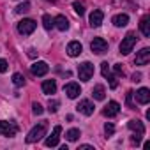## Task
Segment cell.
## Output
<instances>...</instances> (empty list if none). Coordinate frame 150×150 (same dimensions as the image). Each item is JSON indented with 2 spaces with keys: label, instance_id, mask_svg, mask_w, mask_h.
<instances>
[{
  "label": "cell",
  "instance_id": "3957f363",
  "mask_svg": "<svg viewBox=\"0 0 150 150\" xmlns=\"http://www.w3.org/2000/svg\"><path fill=\"white\" fill-rule=\"evenodd\" d=\"M78 76L81 81H88L92 76H94V65L90 62H83L80 67H78Z\"/></svg>",
  "mask_w": 150,
  "mask_h": 150
},
{
  "label": "cell",
  "instance_id": "8d00e7d4",
  "mask_svg": "<svg viewBox=\"0 0 150 150\" xmlns=\"http://www.w3.org/2000/svg\"><path fill=\"white\" fill-rule=\"evenodd\" d=\"M28 55L30 57H35V50H28Z\"/></svg>",
  "mask_w": 150,
  "mask_h": 150
},
{
  "label": "cell",
  "instance_id": "83f0119b",
  "mask_svg": "<svg viewBox=\"0 0 150 150\" xmlns=\"http://www.w3.org/2000/svg\"><path fill=\"white\" fill-rule=\"evenodd\" d=\"M58 106H60V103H58V101H55V99H53V101H50V104H48V110H50V111H51V113H55V111H57V110H58Z\"/></svg>",
  "mask_w": 150,
  "mask_h": 150
},
{
  "label": "cell",
  "instance_id": "7c38bea8",
  "mask_svg": "<svg viewBox=\"0 0 150 150\" xmlns=\"http://www.w3.org/2000/svg\"><path fill=\"white\" fill-rule=\"evenodd\" d=\"M150 62V48H143L136 55V65H146Z\"/></svg>",
  "mask_w": 150,
  "mask_h": 150
},
{
  "label": "cell",
  "instance_id": "1f68e13d",
  "mask_svg": "<svg viewBox=\"0 0 150 150\" xmlns=\"http://www.w3.org/2000/svg\"><path fill=\"white\" fill-rule=\"evenodd\" d=\"M7 67H9L7 60H4V58H0V72H6V71H7Z\"/></svg>",
  "mask_w": 150,
  "mask_h": 150
},
{
  "label": "cell",
  "instance_id": "4fadbf2b",
  "mask_svg": "<svg viewBox=\"0 0 150 150\" xmlns=\"http://www.w3.org/2000/svg\"><path fill=\"white\" fill-rule=\"evenodd\" d=\"M132 96L136 97V101H138L139 104H146V103H150V90H148V88H145V87H143V88H139L136 94L132 92Z\"/></svg>",
  "mask_w": 150,
  "mask_h": 150
},
{
  "label": "cell",
  "instance_id": "d6a6232c",
  "mask_svg": "<svg viewBox=\"0 0 150 150\" xmlns=\"http://www.w3.org/2000/svg\"><path fill=\"white\" fill-rule=\"evenodd\" d=\"M127 106L131 110H134V103H132V92H127Z\"/></svg>",
  "mask_w": 150,
  "mask_h": 150
},
{
  "label": "cell",
  "instance_id": "836d02e7",
  "mask_svg": "<svg viewBox=\"0 0 150 150\" xmlns=\"http://www.w3.org/2000/svg\"><path fill=\"white\" fill-rule=\"evenodd\" d=\"M115 72L118 74V76H120V74H124V69H122V64H117V65H115Z\"/></svg>",
  "mask_w": 150,
  "mask_h": 150
},
{
  "label": "cell",
  "instance_id": "cb8c5ba5",
  "mask_svg": "<svg viewBox=\"0 0 150 150\" xmlns=\"http://www.w3.org/2000/svg\"><path fill=\"white\" fill-rule=\"evenodd\" d=\"M42 25H44L46 30H51V28H53V18H51L50 14H44V16H42Z\"/></svg>",
  "mask_w": 150,
  "mask_h": 150
},
{
  "label": "cell",
  "instance_id": "f546056e",
  "mask_svg": "<svg viewBox=\"0 0 150 150\" xmlns=\"http://www.w3.org/2000/svg\"><path fill=\"white\" fill-rule=\"evenodd\" d=\"M101 72H103V76H104V78L108 76V74H111V72H110V65H108V62H103V64H101Z\"/></svg>",
  "mask_w": 150,
  "mask_h": 150
},
{
  "label": "cell",
  "instance_id": "8992f818",
  "mask_svg": "<svg viewBox=\"0 0 150 150\" xmlns=\"http://www.w3.org/2000/svg\"><path fill=\"white\" fill-rule=\"evenodd\" d=\"M90 48H92V51H94V53L103 55V53H106V51H108V42H106L103 37H94V41L90 42Z\"/></svg>",
  "mask_w": 150,
  "mask_h": 150
},
{
  "label": "cell",
  "instance_id": "484cf974",
  "mask_svg": "<svg viewBox=\"0 0 150 150\" xmlns=\"http://www.w3.org/2000/svg\"><path fill=\"white\" fill-rule=\"evenodd\" d=\"M72 7H74V11H76V14H78V16H83V14H85V7H83V4L74 2V4H72Z\"/></svg>",
  "mask_w": 150,
  "mask_h": 150
},
{
  "label": "cell",
  "instance_id": "d4e9b609",
  "mask_svg": "<svg viewBox=\"0 0 150 150\" xmlns=\"http://www.w3.org/2000/svg\"><path fill=\"white\" fill-rule=\"evenodd\" d=\"M28 11H30V2H23V4H20V6L16 7V13H18V14L28 13Z\"/></svg>",
  "mask_w": 150,
  "mask_h": 150
},
{
  "label": "cell",
  "instance_id": "30bf717a",
  "mask_svg": "<svg viewBox=\"0 0 150 150\" xmlns=\"http://www.w3.org/2000/svg\"><path fill=\"white\" fill-rule=\"evenodd\" d=\"M76 110H78L80 113H83L85 117H90V115L94 113V104H92L88 99H83V101H80V103H78Z\"/></svg>",
  "mask_w": 150,
  "mask_h": 150
},
{
  "label": "cell",
  "instance_id": "2e32d148",
  "mask_svg": "<svg viewBox=\"0 0 150 150\" xmlns=\"http://www.w3.org/2000/svg\"><path fill=\"white\" fill-rule=\"evenodd\" d=\"M53 27H55V28H58V30H62V32H65V30L69 28V21H67V18H65V16L58 14L57 18H53Z\"/></svg>",
  "mask_w": 150,
  "mask_h": 150
},
{
  "label": "cell",
  "instance_id": "ba28073f",
  "mask_svg": "<svg viewBox=\"0 0 150 150\" xmlns=\"http://www.w3.org/2000/svg\"><path fill=\"white\" fill-rule=\"evenodd\" d=\"M60 132H62V127L60 125H55L53 127V132L46 138V146H57L58 145V139H60Z\"/></svg>",
  "mask_w": 150,
  "mask_h": 150
},
{
  "label": "cell",
  "instance_id": "4dcf8cb0",
  "mask_svg": "<svg viewBox=\"0 0 150 150\" xmlns=\"http://www.w3.org/2000/svg\"><path fill=\"white\" fill-rule=\"evenodd\" d=\"M104 132H106V134H108V136H111V134H113V132H115V125H113V124H110V122H108V124H106V125H104Z\"/></svg>",
  "mask_w": 150,
  "mask_h": 150
},
{
  "label": "cell",
  "instance_id": "5b68a950",
  "mask_svg": "<svg viewBox=\"0 0 150 150\" xmlns=\"http://www.w3.org/2000/svg\"><path fill=\"white\" fill-rule=\"evenodd\" d=\"M16 132H18V125L16 124L6 122V120L0 122V136H9V138H13V136H16Z\"/></svg>",
  "mask_w": 150,
  "mask_h": 150
},
{
  "label": "cell",
  "instance_id": "9c48e42d",
  "mask_svg": "<svg viewBox=\"0 0 150 150\" xmlns=\"http://www.w3.org/2000/svg\"><path fill=\"white\" fill-rule=\"evenodd\" d=\"M64 92L67 94L69 99H76V97L81 94V88H80L78 83H72V81H71V83H67V85L64 87Z\"/></svg>",
  "mask_w": 150,
  "mask_h": 150
},
{
  "label": "cell",
  "instance_id": "e575fe53",
  "mask_svg": "<svg viewBox=\"0 0 150 150\" xmlns=\"http://www.w3.org/2000/svg\"><path fill=\"white\" fill-rule=\"evenodd\" d=\"M80 150H94V148H92L90 145H81V146H80Z\"/></svg>",
  "mask_w": 150,
  "mask_h": 150
},
{
  "label": "cell",
  "instance_id": "f1b7e54d",
  "mask_svg": "<svg viewBox=\"0 0 150 150\" xmlns=\"http://www.w3.org/2000/svg\"><path fill=\"white\" fill-rule=\"evenodd\" d=\"M32 111H34V115H42L44 110H42V106H41L39 103H34V104H32Z\"/></svg>",
  "mask_w": 150,
  "mask_h": 150
},
{
  "label": "cell",
  "instance_id": "6da1fadb",
  "mask_svg": "<svg viewBox=\"0 0 150 150\" xmlns=\"http://www.w3.org/2000/svg\"><path fill=\"white\" fill-rule=\"evenodd\" d=\"M46 122H41L39 125H35L30 132H28V136H27V143H35V141H39L42 136H46Z\"/></svg>",
  "mask_w": 150,
  "mask_h": 150
},
{
  "label": "cell",
  "instance_id": "603a6c76",
  "mask_svg": "<svg viewBox=\"0 0 150 150\" xmlns=\"http://www.w3.org/2000/svg\"><path fill=\"white\" fill-rule=\"evenodd\" d=\"M13 83L16 87H23L25 85V76H23V74H20V72H14L13 74Z\"/></svg>",
  "mask_w": 150,
  "mask_h": 150
},
{
  "label": "cell",
  "instance_id": "ffe728a7",
  "mask_svg": "<svg viewBox=\"0 0 150 150\" xmlns=\"http://www.w3.org/2000/svg\"><path fill=\"white\" fill-rule=\"evenodd\" d=\"M92 96H94V99L103 101V99L106 97V88H104L103 85H96V87H94V90H92Z\"/></svg>",
  "mask_w": 150,
  "mask_h": 150
},
{
  "label": "cell",
  "instance_id": "9a60e30c",
  "mask_svg": "<svg viewBox=\"0 0 150 150\" xmlns=\"http://www.w3.org/2000/svg\"><path fill=\"white\" fill-rule=\"evenodd\" d=\"M103 20H104V13H103V11H99V9H96V11L90 14V27H94V28L101 27Z\"/></svg>",
  "mask_w": 150,
  "mask_h": 150
},
{
  "label": "cell",
  "instance_id": "52a82bcc",
  "mask_svg": "<svg viewBox=\"0 0 150 150\" xmlns=\"http://www.w3.org/2000/svg\"><path fill=\"white\" fill-rule=\"evenodd\" d=\"M30 71H32L34 76H44V74L50 71V65L46 62H35V64L30 65Z\"/></svg>",
  "mask_w": 150,
  "mask_h": 150
},
{
  "label": "cell",
  "instance_id": "277c9868",
  "mask_svg": "<svg viewBox=\"0 0 150 150\" xmlns=\"http://www.w3.org/2000/svg\"><path fill=\"white\" fill-rule=\"evenodd\" d=\"M35 27H37V23L34 21V20H21L20 23H18V32L21 34V35H30L34 30H35Z\"/></svg>",
  "mask_w": 150,
  "mask_h": 150
},
{
  "label": "cell",
  "instance_id": "5bb4252c",
  "mask_svg": "<svg viewBox=\"0 0 150 150\" xmlns=\"http://www.w3.org/2000/svg\"><path fill=\"white\" fill-rule=\"evenodd\" d=\"M81 51H83V46L78 41H72L67 44V55L69 57H78V55H81Z\"/></svg>",
  "mask_w": 150,
  "mask_h": 150
},
{
  "label": "cell",
  "instance_id": "d590c367",
  "mask_svg": "<svg viewBox=\"0 0 150 150\" xmlns=\"http://www.w3.org/2000/svg\"><path fill=\"white\" fill-rule=\"evenodd\" d=\"M132 81H141V74H134V76H132Z\"/></svg>",
  "mask_w": 150,
  "mask_h": 150
},
{
  "label": "cell",
  "instance_id": "7402d4cb",
  "mask_svg": "<svg viewBox=\"0 0 150 150\" xmlns=\"http://www.w3.org/2000/svg\"><path fill=\"white\" fill-rule=\"evenodd\" d=\"M80 136H81L80 129H69V131L65 132V138H67V141H76Z\"/></svg>",
  "mask_w": 150,
  "mask_h": 150
},
{
  "label": "cell",
  "instance_id": "4316f807",
  "mask_svg": "<svg viewBox=\"0 0 150 150\" xmlns=\"http://www.w3.org/2000/svg\"><path fill=\"white\" fill-rule=\"evenodd\" d=\"M106 78H108V81H110V87H111V88H117V87H118V81H117V76H113V74H108V76H106Z\"/></svg>",
  "mask_w": 150,
  "mask_h": 150
},
{
  "label": "cell",
  "instance_id": "d6986e66",
  "mask_svg": "<svg viewBox=\"0 0 150 150\" xmlns=\"http://www.w3.org/2000/svg\"><path fill=\"white\" fill-rule=\"evenodd\" d=\"M42 92L44 94H55L57 92V81L55 80H46L44 83H42Z\"/></svg>",
  "mask_w": 150,
  "mask_h": 150
},
{
  "label": "cell",
  "instance_id": "44dd1931",
  "mask_svg": "<svg viewBox=\"0 0 150 150\" xmlns=\"http://www.w3.org/2000/svg\"><path fill=\"white\" fill-rule=\"evenodd\" d=\"M127 23H129V16H127V14H117V16L113 18V25L118 27V28H120V27H125Z\"/></svg>",
  "mask_w": 150,
  "mask_h": 150
},
{
  "label": "cell",
  "instance_id": "e0dca14e",
  "mask_svg": "<svg viewBox=\"0 0 150 150\" xmlns=\"http://www.w3.org/2000/svg\"><path fill=\"white\" fill-rule=\"evenodd\" d=\"M127 127H129L132 132H136L138 136H143V134H145V127H143V124H141L139 120H129V122H127Z\"/></svg>",
  "mask_w": 150,
  "mask_h": 150
},
{
  "label": "cell",
  "instance_id": "ac0fdd59",
  "mask_svg": "<svg viewBox=\"0 0 150 150\" xmlns=\"http://www.w3.org/2000/svg\"><path fill=\"white\" fill-rule=\"evenodd\" d=\"M139 30L145 37H150V16H143L139 21Z\"/></svg>",
  "mask_w": 150,
  "mask_h": 150
},
{
  "label": "cell",
  "instance_id": "7a4b0ae2",
  "mask_svg": "<svg viewBox=\"0 0 150 150\" xmlns=\"http://www.w3.org/2000/svg\"><path fill=\"white\" fill-rule=\"evenodd\" d=\"M134 44H136V34H134V32H129V34L122 39V42H120V53H122V55H129V53L132 51Z\"/></svg>",
  "mask_w": 150,
  "mask_h": 150
},
{
  "label": "cell",
  "instance_id": "8fae6325",
  "mask_svg": "<svg viewBox=\"0 0 150 150\" xmlns=\"http://www.w3.org/2000/svg\"><path fill=\"white\" fill-rule=\"evenodd\" d=\"M118 111H120V104H118L117 101H110V103H108V106L104 108L103 115H104V117H108V118H113V117H117V115H118Z\"/></svg>",
  "mask_w": 150,
  "mask_h": 150
}]
</instances>
